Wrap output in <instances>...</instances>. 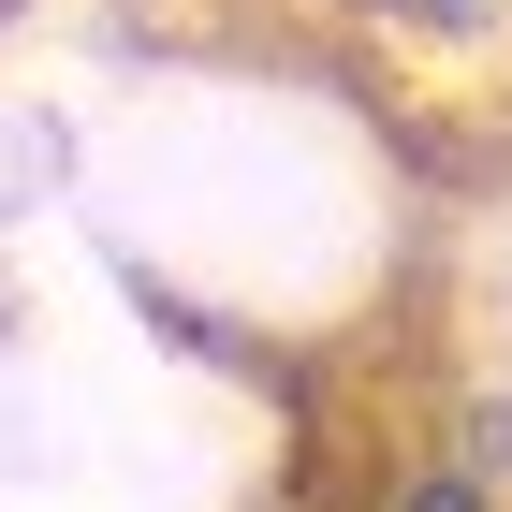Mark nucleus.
<instances>
[{"label":"nucleus","mask_w":512,"mask_h":512,"mask_svg":"<svg viewBox=\"0 0 512 512\" xmlns=\"http://www.w3.org/2000/svg\"><path fill=\"white\" fill-rule=\"evenodd\" d=\"M352 44H381L410 88H454V103H498L512 88V0H322Z\"/></svg>","instance_id":"1"}]
</instances>
